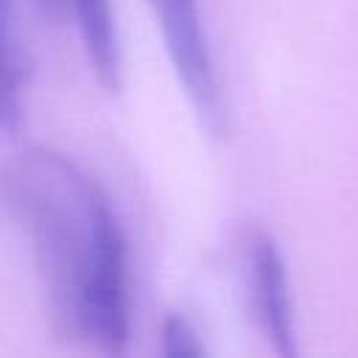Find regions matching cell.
I'll return each instance as SVG.
<instances>
[{
  "instance_id": "3957f363",
  "label": "cell",
  "mask_w": 358,
  "mask_h": 358,
  "mask_svg": "<svg viewBox=\"0 0 358 358\" xmlns=\"http://www.w3.org/2000/svg\"><path fill=\"white\" fill-rule=\"evenodd\" d=\"M241 280L252 319L280 355L296 352V313L282 252L271 232L252 227L241 238Z\"/></svg>"
},
{
  "instance_id": "6da1fadb",
  "label": "cell",
  "mask_w": 358,
  "mask_h": 358,
  "mask_svg": "<svg viewBox=\"0 0 358 358\" xmlns=\"http://www.w3.org/2000/svg\"><path fill=\"white\" fill-rule=\"evenodd\" d=\"M6 187L31 243L53 336L87 352H126L129 246L106 190L76 159L45 145L11 159Z\"/></svg>"
},
{
  "instance_id": "277c9868",
  "label": "cell",
  "mask_w": 358,
  "mask_h": 358,
  "mask_svg": "<svg viewBox=\"0 0 358 358\" xmlns=\"http://www.w3.org/2000/svg\"><path fill=\"white\" fill-rule=\"evenodd\" d=\"M36 3L48 14L73 22L95 78L112 92L120 90L123 53H120V36H117L112 0H36Z\"/></svg>"
},
{
  "instance_id": "5b68a950",
  "label": "cell",
  "mask_w": 358,
  "mask_h": 358,
  "mask_svg": "<svg viewBox=\"0 0 358 358\" xmlns=\"http://www.w3.org/2000/svg\"><path fill=\"white\" fill-rule=\"evenodd\" d=\"M6 31H3V129L11 134L22 117V92L28 84V56L22 42L14 34L11 11L3 14Z\"/></svg>"
},
{
  "instance_id": "7a4b0ae2",
  "label": "cell",
  "mask_w": 358,
  "mask_h": 358,
  "mask_svg": "<svg viewBox=\"0 0 358 358\" xmlns=\"http://www.w3.org/2000/svg\"><path fill=\"white\" fill-rule=\"evenodd\" d=\"M145 6L199 123L210 134H221L227 129V101L199 0H145Z\"/></svg>"
},
{
  "instance_id": "8992f818",
  "label": "cell",
  "mask_w": 358,
  "mask_h": 358,
  "mask_svg": "<svg viewBox=\"0 0 358 358\" xmlns=\"http://www.w3.org/2000/svg\"><path fill=\"white\" fill-rule=\"evenodd\" d=\"M159 341H162V352H165V355L196 358V355H204V352H207V347H204L199 330L193 327V322H190L185 313H168V316L162 319Z\"/></svg>"
}]
</instances>
